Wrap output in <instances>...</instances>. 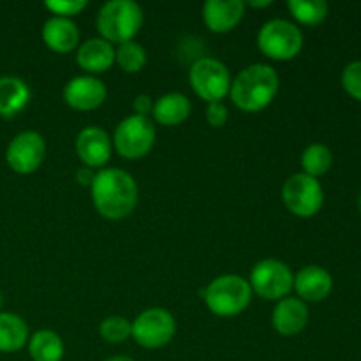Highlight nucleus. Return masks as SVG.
<instances>
[{
	"mask_svg": "<svg viewBox=\"0 0 361 361\" xmlns=\"http://www.w3.org/2000/svg\"><path fill=\"white\" fill-rule=\"evenodd\" d=\"M90 194L95 210L109 221L129 217L136 210L140 200L136 180L120 168H108L95 173Z\"/></svg>",
	"mask_w": 361,
	"mask_h": 361,
	"instance_id": "nucleus-1",
	"label": "nucleus"
},
{
	"mask_svg": "<svg viewBox=\"0 0 361 361\" xmlns=\"http://www.w3.org/2000/svg\"><path fill=\"white\" fill-rule=\"evenodd\" d=\"M281 80L277 71L267 63H252L233 80L229 97L233 104L245 113L263 111L277 97Z\"/></svg>",
	"mask_w": 361,
	"mask_h": 361,
	"instance_id": "nucleus-2",
	"label": "nucleus"
},
{
	"mask_svg": "<svg viewBox=\"0 0 361 361\" xmlns=\"http://www.w3.org/2000/svg\"><path fill=\"white\" fill-rule=\"evenodd\" d=\"M145 14L141 6L133 0H111L99 9L97 30L111 44L134 41L143 27Z\"/></svg>",
	"mask_w": 361,
	"mask_h": 361,
	"instance_id": "nucleus-3",
	"label": "nucleus"
},
{
	"mask_svg": "<svg viewBox=\"0 0 361 361\" xmlns=\"http://www.w3.org/2000/svg\"><path fill=\"white\" fill-rule=\"evenodd\" d=\"M252 295L249 281L240 275H221L201 293L204 305L219 317H235L245 312L252 302Z\"/></svg>",
	"mask_w": 361,
	"mask_h": 361,
	"instance_id": "nucleus-4",
	"label": "nucleus"
},
{
	"mask_svg": "<svg viewBox=\"0 0 361 361\" xmlns=\"http://www.w3.org/2000/svg\"><path fill=\"white\" fill-rule=\"evenodd\" d=\"M257 48L264 56L277 62H288L300 55L303 48V34L289 20H270L257 34Z\"/></svg>",
	"mask_w": 361,
	"mask_h": 361,
	"instance_id": "nucleus-5",
	"label": "nucleus"
},
{
	"mask_svg": "<svg viewBox=\"0 0 361 361\" xmlns=\"http://www.w3.org/2000/svg\"><path fill=\"white\" fill-rule=\"evenodd\" d=\"M189 83L194 94L210 104V102H222V99L229 95L233 80L226 63L217 59L203 56L190 66Z\"/></svg>",
	"mask_w": 361,
	"mask_h": 361,
	"instance_id": "nucleus-6",
	"label": "nucleus"
},
{
	"mask_svg": "<svg viewBox=\"0 0 361 361\" xmlns=\"http://www.w3.org/2000/svg\"><path fill=\"white\" fill-rule=\"evenodd\" d=\"M113 147L123 159L136 161L150 154L155 143V126L150 116L130 115L116 126Z\"/></svg>",
	"mask_w": 361,
	"mask_h": 361,
	"instance_id": "nucleus-7",
	"label": "nucleus"
},
{
	"mask_svg": "<svg viewBox=\"0 0 361 361\" xmlns=\"http://www.w3.org/2000/svg\"><path fill=\"white\" fill-rule=\"evenodd\" d=\"M254 295L270 302L288 298L295 286V275L291 268L279 259H263L254 264L249 279Z\"/></svg>",
	"mask_w": 361,
	"mask_h": 361,
	"instance_id": "nucleus-8",
	"label": "nucleus"
},
{
	"mask_svg": "<svg viewBox=\"0 0 361 361\" xmlns=\"http://www.w3.org/2000/svg\"><path fill=\"white\" fill-rule=\"evenodd\" d=\"M133 335L137 345L145 349H161L173 341L176 334V321L169 310L152 307L143 310L133 321Z\"/></svg>",
	"mask_w": 361,
	"mask_h": 361,
	"instance_id": "nucleus-9",
	"label": "nucleus"
},
{
	"mask_svg": "<svg viewBox=\"0 0 361 361\" xmlns=\"http://www.w3.org/2000/svg\"><path fill=\"white\" fill-rule=\"evenodd\" d=\"M282 201L286 208L296 217H314L323 208V187L317 182V178H312L305 173H296L284 182Z\"/></svg>",
	"mask_w": 361,
	"mask_h": 361,
	"instance_id": "nucleus-10",
	"label": "nucleus"
},
{
	"mask_svg": "<svg viewBox=\"0 0 361 361\" xmlns=\"http://www.w3.org/2000/svg\"><path fill=\"white\" fill-rule=\"evenodd\" d=\"M46 157V141L35 130H25L13 137L6 150V161L18 175H32Z\"/></svg>",
	"mask_w": 361,
	"mask_h": 361,
	"instance_id": "nucleus-11",
	"label": "nucleus"
},
{
	"mask_svg": "<svg viewBox=\"0 0 361 361\" xmlns=\"http://www.w3.org/2000/svg\"><path fill=\"white\" fill-rule=\"evenodd\" d=\"M106 97L108 88L104 81L90 74L73 78L63 88V101L76 111H94L104 104Z\"/></svg>",
	"mask_w": 361,
	"mask_h": 361,
	"instance_id": "nucleus-12",
	"label": "nucleus"
},
{
	"mask_svg": "<svg viewBox=\"0 0 361 361\" xmlns=\"http://www.w3.org/2000/svg\"><path fill=\"white\" fill-rule=\"evenodd\" d=\"M113 141L102 127L88 126L76 136V154L87 168H104L111 159Z\"/></svg>",
	"mask_w": 361,
	"mask_h": 361,
	"instance_id": "nucleus-13",
	"label": "nucleus"
},
{
	"mask_svg": "<svg viewBox=\"0 0 361 361\" xmlns=\"http://www.w3.org/2000/svg\"><path fill=\"white\" fill-rule=\"evenodd\" d=\"M245 2L242 0H208L203 4V21L208 30L215 34H228L242 21L245 14Z\"/></svg>",
	"mask_w": 361,
	"mask_h": 361,
	"instance_id": "nucleus-14",
	"label": "nucleus"
},
{
	"mask_svg": "<svg viewBox=\"0 0 361 361\" xmlns=\"http://www.w3.org/2000/svg\"><path fill=\"white\" fill-rule=\"evenodd\" d=\"M307 324H309V309L305 302L293 296L279 300L271 314V326L279 335L293 337L305 330Z\"/></svg>",
	"mask_w": 361,
	"mask_h": 361,
	"instance_id": "nucleus-15",
	"label": "nucleus"
},
{
	"mask_svg": "<svg viewBox=\"0 0 361 361\" xmlns=\"http://www.w3.org/2000/svg\"><path fill=\"white\" fill-rule=\"evenodd\" d=\"M293 289L302 302H323L334 289V279H331L330 271L324 270L323 267L309 264L295 275Z\"/></svg>",
	"mask_w": 361,
	"mask_h": 361,
	"instance_id": "nucleus-16",
	"label": "nucleus"
},
{
	"mask_svg": "<svg viewBox=\"0 0 361 361\" xmlns=\"http://www.w3.org/2000/svg\"><path fill=\"white\" fill-rule=\"evenodd\" d=\"M76 63L90 76L106 73L115 63V46L102 37H92L78 48Z\"/></svg>",
	"mask_w": 361,
	"mask_h": 361,
	"instance_id": "nucleus-17",
	"label": "nucleus"
},
{
	"mask_svg": "<svg viewBox=\"0 0 361 361\" xmlns=\"http://www.w3.org/2000/svg\"><path fill=\"white\" fill-rule=\"evenodd\" d=\"M42 41L51 51L69 53L80 44V28L73 20L51 16L42 25Z\"/></svg>",
	"mask_w": 361,
	"mask_h": 361,
	"instance_id": "nucleus-18",
	"label": "nucleus"
},
{
	"mask_svg": "<svg viewBox=\"0 0 361 361\" xmlns=\"http://www.w3.org/2000/svg\"><path fill=\"white\" fill-rule=\"evenodd\" d=\"M190 101L183 94L178 92H169V94L161 95L154 102V111L152 116L157 123L166 127L180 126L185 122L190 115Z\"/></svg>",
	"mask_w": 361,
	"mask_h": 361,
	"instance_id": "nucleus-19",
	"label": "nucleus"
},
{
	"mask_svg": "<svg viewBox=\"0 0 361 361\" xmlns=\"http://www.w3.org/2000/svg\"><path fill=\"white\" fill-rule=\"evenodd\" d=\"M30 88L16 76H0V116L18 115L30 102Z\"/></svg>",
	"mask_w": 361,
	"mask_h": 361,
	"instance_id": "nucleus-20",
	"label": "nucleus"
},
{
	"mask_svg": "<svg viewBox=\"0 0 361 361\" xmlns=\"http://www.w3.org/2000/svg\"><path fill=\"white\" fill-rule=\"evenodd\" d=\"M28 326L20 316L0 312V353H16L28 344Z\"/></svg>",
	"mask_w": 361,
	"mask_h": 361,
	"instance_id": "nucleus-21",
	"label": "nucleus"
},
{
	"mask_svg": "<svg viewBox=\"0 0 361 361\" xmlns=\"http://www.w3.org/2000/svg\"><path fill=\"white\" fill-rule=\"evenodd\" d=\"M28 353L34 361H62L63 341L53 330H39L28 338Z\"/></svg>",
	"mask_w": 361,
	"mask_h": 361,
	"instance_id": "nucleus-22",
	"label": "nucleus"
},
{
	"mask_svg": "<svg viewBox=\"0 0 361 361\" xmlns=\"http://www.w3.org/2000/svg\"><path fill=\"white\" fill-rule=\"evenodd\" d=\"M288 9L298 23L316 27L326 20L330 7L324 0H289Z\"/></svg>",
	"mask_w": 361,
	"mask_h": 361,
	"instance_id": "nucleus-23",
	"label": "nucleus"
},
{
	"mask_svg": "<svg viewBox=\"0 0 361 361\" xmlns=\"http://www.w3.org/2000/svg\"><path fill=\"white\" fill-rule=\"evenodd\" d=\"M334 164V154L326 145L314 143L303 150L302 154V169L305 175L317 178L330 171Z\"/></svg>",
	"mask_w": 361,
	"mask_h": 361,
	"instance_id": "nucleus-24",
	"label": "nucleus"
},
{
	"mask_svg": "<svg viewBox=\"0 0 361 361\" xmlns=\"http://www.w3.org/2000/svg\"><path fill=\"white\" fill-rule=\"evenodd\" d=\"M115 62L127 74H136L147 66V51L136 41L122 42L115 48Z\"/></svg>",
	"mask_w": 361,
	"mask_h": 361,
	"instance_id": "nucleus-25",
	"label": "nucleus"
},
{
	"mask_svg": "<svg viewBox=\"0 0 361 361\" xmlns=\"http://www.w3.org/2000/svg\"><path fill=\"white\" fill-rule=\"evenodd\" d=\"M99 334L109 344H122L133 335V324L122 316H109L99 324Z\"/></svg>",
	"mask_w": 361,
	"mask_h": 361,
	"instance_id": "nucleus-26",
	"label": "nucleus"
},
{
	"mask_svg": "<svg viewBox=\"0 0 361 361\" xmlns=\"http://www.w3.org/2000/svg\"><path fill=\"white\" fill-rule=\"evenodd\" d=\"M44 6L55 16L71 20L73 16H78V14L83 13L88 7V2L87 0H48Z\"/></svg>",
	"mask_w": 361,
	"mask_h": 361,
	"instance_id": "nucleus-27",
	"label": "nucleus"
},
{
	"mask_svg": "<svg viewBox=\"0 0 361 361\" xmlns=\"http://www.w3.org/2000/svg\"><path fill=\"white\" fill-rule=\"evenodd\" d=\"M342 87L356 101H361V60L348 63L342 71Z\"/></svg>",
	"mask_w": 361,
	"mask_h": 361,
	"instance_id": "nucleus-28",
	"label": "nucleus"
},
{
	"mask_svg": "<svg viewBox=\"0 0 361 361\" xmlns=\"http://www.w3.org/2000/svg\"><path fill=\"white\" fill-rule=\"evenodd\" d=\"M204 118H207V122L214 129H221V127H224L228 123L229 111L224 102H210L207 106V111H204Z\"/></svg>",
	"mask_w": 361,
	"mask_h": 361,
	"instance_id": "nucleus-29",
	"label": "nucleus"
},
{
	"mask_svg": "<svg viewBox=\"0 0 361 361\" xmlns=\"http://www.w3.org/2000/svg\"><path fill=\"white\" fill-rule=\"evenodd\" d=\"M133 111L134 115L137 116H148L154 111V102H152V97L147 94H140L134 97L133 101Z\"/></svg>",
	"mask_w": 361,
	"mask_h": 361,
	"instance_id": "nucleus-30",
	"label": "nucleus"
},
{
	"mask_svg": "<svg viewBox=\"0 0 361 361\" xmlns=\"http://www.w3.org/2000/svg\"><path fill=\"white\" fill-rule=\"evenodd\" d=\"M94 178H95V171L94 169L87 168V166H83V168H80L76 171V182L80 183V185L88 187V189H90V185L94 183Z\"/></svg>",
	"mask_w": 361,
	"mask_h": 361,
	"instance_id": "nucleus-31",
	"label": "nucleus"
},
{
	"mask_svg": "<svg viewBox=\"0 0 361 361\" xmlns=\"http://www.w3.org/2000/svg\"><path fill=\"white\" fill-rule=\"evenodd\" d=\"M245 6L247 7H254V9H263V7L274 6V2H271V0H259V2H247Z\"/></svg>",
	"mask_w": 361,
	"mask_h": 361,
	"instance_id": "nucleus-32",
	"label": "nucleus"
},
{
	"mask_svg": "<svg viewBox=\"0 0 361 361\" xmlns=\"http://www.w3.org/2000/svg\"><path fill=\"white\" fill-rule=\"evenodd\" d=\"M106 361H134V360L129 358V356H115V358H109Z\"/></svg>",
	"mask_w": 361,
	"mask_h": 361,
	"instance_id": "nucleus-33",
	"label": "nucleus"
},
{
	"mask_svg": "<svg viewBox=\"0 0 361 361\" xmlns=\"http://www.w3.org/2000/svg\"><path fill=\"white\" fill-rule=\"evenodd\" d=\"M2 307H4V295L2 291H0V310H2Z\"/></svg>",
	"mask_w": 361,
	"mask_h": 361,
	"instance_id": "nucleus-34",
	"label": "nucleus"
},
{
	"mask_svg": "<svg viewBox=\"0 0 361 361\" xmlns=\"http://www.w3.org/2000/svg\"><path fill=\"white\" fill-rule=\"evenodd\" d=\"M358 204H360V212H361V192H360V200H358Z\"/></svg>",
	"mask_w": 361,
	"mask_h": 361,
	"instance_id": "nucleus-35",
	"label": "nucleus"
}]
</instances>
